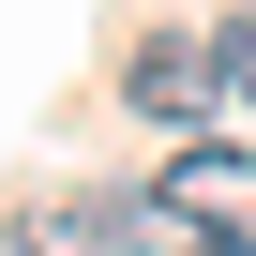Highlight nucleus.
<instances>
[{
	"instance_id": "1",
	"label": "nucleus",
	"mask_w": 256,
	"mask_h": 256,
	"mask_svg": "<svg viewBox=\"0 0 256 256\" xmlns=\"http://www.w3.org/2000/svg\"><path fill=\"white\" fill-rule=\"evenodd\" d=\"M151 211H181V241H241V256H256V151H211V136H196Z\"/></svg>"
},
{
	"instance_id": "2",
	"label": "nucleus",
	"mask_w": 256,
	"mask_h": 256,
	"mask_svg": "<svg viewBox=\"0 0 256 256\" xmlns=\"http://www.w3.org/2000/svg\"><path fill=\"white\" fill-rule=\"evenodd\" d=\"M151 241V196H46L16 211V256H136Z\"/></svg>"
},
{
	"instance_id": "3",
	"label": "nucleus",
	"mask_w": 256,
	"mask_h": 256,
	"mask_svg": "<svg viewBox=\"0 0 256 256\" xmlns=\"http://www.w3.org/2000/svg\"><path fill=\"white\" fill-rule=\"evenodd\" d=\"M211 90H226V76H211V46H181V30H166V46H136V90H120V106H151V120H211Z\"/></svg>"
},
{
	"instance_id": "4",
	"label": "nucleus",
	"mask_w": 256,
	"mask_h": 256,
	"mask_svg": "<svg viewBox=\"0 0 256 256\" xmlns=\"http://www.w3.org/2000/svg\"><path fill=\"white\" fill-rule=\"evenodd\" d=\"M211 76H226V90L256 106V16H226V30H211Z\"/></svg>"
},
{
	"instance_id": "5",
	"label": "nucleus",
	"mask_w": 256,
	"mask_h": 256,
	"mask_svg": "<svg viewBox=\"0 0 256 256\" xmlns=\"http://www.w3.org/2000/svg\"><path fill=\"white\" fill-rule=\"evenodd\" d=\"M196 256H241V241H196Z\"/></svg>"
}]
</instances>
